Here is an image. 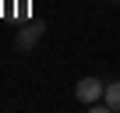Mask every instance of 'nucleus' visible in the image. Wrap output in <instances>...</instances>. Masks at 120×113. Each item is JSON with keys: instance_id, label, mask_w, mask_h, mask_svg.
<instances>
[{"instance_id": "obj_2", "label": "nucleus", "mask_w": 120, "mask_h": 113, "mask_svg": "<svg viewBox=\"0 0 120 113\" xmlns=\"http://www.w3.org/2000/svg\"><path fill=\"white\" fill-rule=\"evenodd\" d=\"M42 32H46V28H42L39 21H32V25H25V28L18 32V39H14V42H18V49H32V46H35V42L42 39Z\"/></svg>"}, {"instance_id": "obj_3", "label": "nucleus", "mask_w": 120, "mask_h": 113, "mask_svg": "<svg viewBox=\"0 0 120 113\" xmlns=\"http://www.w3.org/2000/svg\"><path fill=\"white\" fill-rule=\"evenodd\" d=\"M102 99H106L109 113H120V81H109V85H106V92H102Z\"/></svg>"}, {"instance_id": "obj_1", "label": "nucleus", "mask_w": 120, "mask_h": 113, "mask_svg": "<svg viewBox=\"0 0 120 113\" xmlns=\"http://www.w3.org/2000/svg\"><path fill=\"white\" fill-rule=\"evenodd\" d=\"M102 92H106V85L99 81V78H81L78 85H74V95H78V102H99L102 99Z\"/></svg>"}]
</instances>
